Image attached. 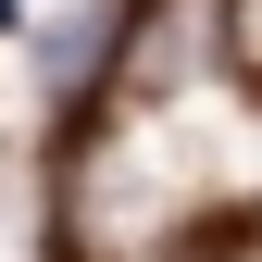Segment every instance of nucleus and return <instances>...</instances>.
<instances>
[{
	"mask_svg": "<svg viewBox=\"0 0 262 262\" xmlns=\"http://www.w3.org/2000/svg\"><path fill=\"white\" fill-rule=\"evenodd\" d=\"M200 50H212V0H138L125 50H113V88L125 100H175V88H200Z\"/></svg>",
	"mask_w": 262,
	"mask_h": 262,
	"instance_id": "1",
	"label": "nucleus"
},
{
	"mask_svg": "<svg viewBox=\"0 0 262 262\" xmlns=\"http://www.w3.org/2000/svg\"><path fill=\"white\" fill-rule=\"evenodd\" d=\"M225 50H237L250 75H262V0H225Z\"/></svg>",
	"mask_w": 262,
	"mask_h": 262,
	"instance_id": "2",
	"label": "nucleus"
}]
</instances>
